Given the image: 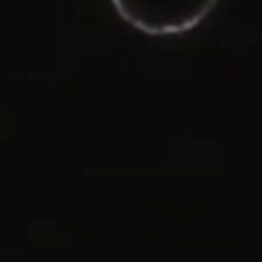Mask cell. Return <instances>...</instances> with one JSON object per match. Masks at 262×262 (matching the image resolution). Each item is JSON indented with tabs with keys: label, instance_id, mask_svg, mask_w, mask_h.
Segmentation results:
<instances>
[{
	"label": "cell",
	"instance_id": "obj_1",
	"mask_svg": "<svg viewBox=\"0 0 262 262\" xmlns=\"http://www.w3.org/2000/svg\"><path fill=\"white\" fill-rule=\"evenodd\" d=\"M129 27L147 36H178L196 29L217 0H110Z\"/></svg>",
	"mask_w": 262,
	"mask_h": 262
}]
</instances>
